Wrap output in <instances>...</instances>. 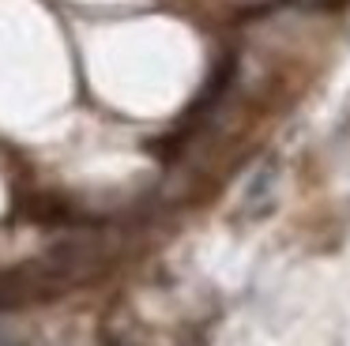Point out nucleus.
<instances>
[{"label":"nucleus","instance_id":"obj_1","mask_svg":"<svg viewBox=\"0 0 350 346\" xmlns=\"http://www.w3.org/2000/svg\"><path fill=\"white\" fill-rule=\"evenodd\" d=\"M305 4H312V8H332V4H339V0H305Z\"/></svg>","mask_w":350,"mask_h":346}]
</instances>
